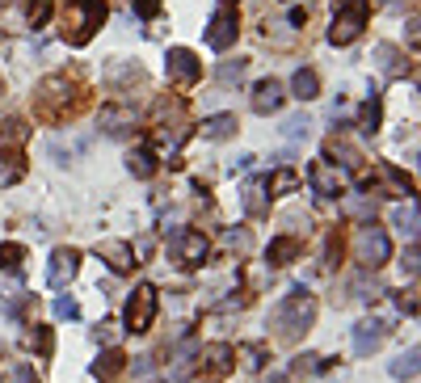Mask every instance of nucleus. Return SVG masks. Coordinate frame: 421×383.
I'll use <instances>...</instances> for the list:
<instances>
[{
	"label": "nucleus",
	"instance_id": "f257e3e1",
	"mask_svg": "<svg viewBox=\"0 0 421 383\" xmlns=\"http://www.w3.org/2000/svg\"><path fill=\"white\" fill-rule=\"evenodd\" d=\"M101 21H105V0H67L63 4V38L72 46H84Z\"/></svg>",
	"mask_w": 421,
	"mask_h": 383
},
{
	"label": "nucleus",
	"instance_id": "f03ea898",
	"mask_svg": "<svg viewBox=\"0 0 421 383\" xmlns=\"http://www.w3.org/2000/svg\"><path fill=\"white\" fill-rule=\"evenodd\" d=\"M312 316H316L312 295H308V291H295V295H287V299L274 308V329H278L283 337H299V333L312 325Z\"/></svg>",
	"mask_w": 421,
	"mask_h": 383
},
{
	"label": "nucleus",
	"instance_id": "7ed1b4c3",
	"mask_svg": "<svg viewBox=\"0 0 421 383\" xmlns=\"http://www.w3.org/2000/svg\"><path fill=\"white\" fill-rule=\"evenodd\" d=\"M367 25V0H342L337 17H333V30H329V42L337 46H350Z\"/></svg>",
	"mask_w": 421,
	"mask_h": 383
},
{
	"label": "nucleus",
	"instance_id": "20e7f679",
	"mask_svg": "<svg viewBox=\"0 0 421 383\" xmlns=\"http://www.w3.org/2000/svg\"><path fill=\"white\" fill-rule=\"evenodd\" d=\"M122 320H127L131 333H148L152 320H156V287H148V283L135 287L131 299H127V308H122Z\"/></svg>",
	"mask_w": 421,
	"mask_h": 383
},
{
	"label": "nucleus",
	"instance_id": "39448f33",
	"mask_svg": "<svg viewBox=\"0 0 421 383\" xmlns=\"http://www.w3.org/2000/svg\"><path fill=\"white\" fill-rule=\"evenodd\" d=\"M358 261L367 266V270H380L388 257H392V240H388V232L384 228H375V223H367L363 232H358Z\"/></svg>",
	"mask_w": 421,
	"mask_h": 383
},
{
	"label": "nucleus",
	"instance_id": "423d86ee",
	"mask_svg": "<svg viewBox=\"0 0 421 383\" xmlns=\"http://www.w3.org/2000/svg\"><path fill=\"white\" fill-rule=\"evenodd\" d=\"M164 72H169V80H173V84H194V80L202 76V63H198V55H194V51L173 46V51L164 55Z\"/></svg>",
	"mask_w": 421,
	"mask_h": 383
},
{
	"label": "nucleus",
	"instance_id": "0eeeda50",
	"mask_svg": "<svg viewBox=\"0 0 421 383\" xmlns=\"http://www.w3.org/2000/svg\"><path fill=\"white\" fill-rule=\"evenodd\" d=\"M207 253H211V245H207V236H202V232H190V228H186V232H177V236H173V257H177L186 270L202 266V261H207Z\"/></svg>",
	"mask_w": 421,
	"mask_h": 383
},
{
	"label": "nucleus",
	"instance_id": "6e6552de",
	"mask_svg": "<svg viewBox=\"0 0 421 383\" xmlns=\"http://www.w3.org/2000/svg\"><path fill=\"white\" fill-rule=\"evenodd\" d=\"M236 13L232 8H219L215 17H211V25H207V46L211 51H228L232 42H236Z\"/></svg>",
	"mask_w": 421,
	"mask_h": 383
},
{
	"label": "nucleus",
	"instance_id": "1a4fd4ad",
	"mask_svg": "<svg viewBox=\"0 0 421 383\" xmlns=\"http://www.w3.org/2000/svg\"><path fill=\"white\" fill-rule=\"evenodd\" d=\"M76 266H80V253L76 249H55L51 253V266H46V283L51 287H67L76 278Z\"/></svg>",
	"mask_w": 421,
	"mask_h": 383
},
{
	"label": "nucleus",
	"instance_id": "9d476101",
	"mask_svg": "<svg viewBox=\"0 0 421 383\" xmlns=\"http://www.w3.org/2000/svg\"><path fill=\"white\" fill-rule=\"evenodd\" d=\"M384 337H388V329H384V320H363V325L354 329V354H358V358H367V354H375V350L384 346Z\"/></svg>",
	"mask_w": 421,
	"mask_h": 383
},
{
	"label": "nucleus",
	"instance_id": "9b49d317",
	"mask_svg": "<svg viewBox=\"0 0 421 383\" xmlns=\"http://www.w3.org/2000/svg\"><path fill=\"white\" fill-rule=\"evenodd\" d=\"M283 97H287V89H283L278 80H261V84L253 89V110H257V114H278V110H283Z\"/></svg>",
	"mask_w": 421,
	"mask_h": 383
},
{
	"label": "nucleus",
	"instance_id": "f8f14e48",
	"mask_svg": "<svg viewBox=\"0 0 421 383\" xmlns=\"http://www.w3.org/2000/svg\"><path fill=\"white\" fill-rule=\"evenodd\" d=\"M97 253L110 261V270H114V274H127V270L135 266V249H131L127 240H101V245H97Z\"/></svg>",
	"mask_w": 421,
	"mask_h": 383
},
{
	"label": "nucleus",
	"instance_id": "ddd939ff",
	"mask_svg": "<svg viewBox=\"0 0 421 383\" xmlns=\"http://www.w3.org/2000/svg\"><path fill=\"white\" fill-rule=\"evenodd\" d=\"M101 131H110V135H122V131H131L135 126V110L131 105H101Z\"/></svg>",
	"mask_w": 421,
	"mask_h": 383
},
{
	"label": "nucleus",
	"instance_id": "4468645a",
	"mask_svg": "<svg viewBox=\"0 0 421 383\" xmlns=\"http://www.w3.org/2000/svg\"><path fill=\"white\" fill-rule=\"evenodd\" d=\"M232 358H236V350H232V346H224V342H215V346H207V350H202V367H207L211 375L232 371Z\"/></svg>",
	"mask_w": 421,
	"mask_h": 383
},
{
	"label": "nucleus",
	"instance_id": "2eb2a0df",
	"mask_svg": "<svg viewBox=\"0 0 421 383\" xmlns=\"http://www.w3.org/2000/svg\"><path fill=\"white\" fill-rule=\"evenodd\" d=\"M375 67H380L384 76H401V72H405V55H401V46L380 42V46H375Z\"/></svg>",
	"mask_w": 421,
	"mask_h": 383
},
{
	"label": "nucleus",
	"instance_id": "dca6fc26",
	"mask_svg": "<svg viewBox=\"0 0 421 383\" xmlns=\"http://www.w3.org/2000/svg\"><path fill=\"white\" fill-rule=\"evenodd\" d=\"M291 97H299V101L320 97V76H316L312 67H299V72H295V80H291Z\"/></svg>",
	"mask_w": 421,
	"mask_h": 383
},
{
	"label": "nucleus",
	"instance_id": "f3484780",
	"mask_svg": "<svg viewBox=\"0 0 421 383\" xmlns=\"http://www.w3.org/2000/svg\"><path fill=\"white\" fill-rule=\"evenodd\" d=\"M202 135H207V139H228V135H236V114H211V118H202Z\"/></svg>",
	"mask_w": 421,
	"mask_h": 383
},
{
	"label": "nucleus",
	"instance_id": "a211bd4d",
	"mask_svg": "<svg viewBox=\"0 0 421 383\" xmlns=\"http://www.w3.org/2000/svg\"><path fill=\"white\" fill-rule=\"evenodd\" d=\"M329 156H333L342 169H358V164H363V152H358L350 139H329Z\"/></svg>",
	"mask_w": 421,
	"mask_h": 383
},
{
	"label": "nucleus",
	"instance_id": "6ab92c4d",
	"mask_svg": "<svg viewBox=\"0 0 421 383\" xmlns=\"http://www.w3.org/2000/svg\"><path fill=\"white\" fill-rule=\"evenodd\" d=\"M308 177H312V186H316V194H337V186H342V177L325 164V160H316L312 169H308Z\"/></svg>",
	"mask_w": 421,
	"mask_h": 383
},
{
	"label": "nucleus",
	"instance_id": "aec40b11",
	"mask_svg": "<svg viewBox=\"0 0 421 383\" xmlns=\"http://www.w3.org/2000/svg\"><path fill=\"white\" fill-rule=\"evenodd\" d=\"M266 257H270V266H291V261L299 257V240H295V236H278Z\"/></svg>",
	"mask_w": 421,
	"mask_h": 383
},
{
	"label": "nucleus",
	"instance_id": "412c9836",
	"mask_svg": "<svg viewBox=\"0 0 421 383\" xmlns=\"http://www.w3.org/2000/svg\"><path fill=\"white\" fill-rule=\"evenodd\" d=\"M21 173H25V156H21V152H4V156H0V186L21 181Z\"/></svg>",
	"mask_w": 421,
	"mask_h": 383
},
{
	"label": "nucleus",
	"instance_id": "4be33fe9",
	"mask_svg": "<svg viewBox=\"0 0 421 383\" xmlns=\"http://www.w3.org/2000/svg\"><path fill=\"white\" fill-rule=\"evenodd\" d=\"M122 367H127V358H122V354H118V350H110V354H101V358H97V363H93V375H97V379H114V375H122Z\"/></svg>",
	"mask_w": 421,
	"mask_h": 383
},
{
	"label": "nucleus",
	"instance_id": "5701e85b",
	"mask_svg": "<svg viewBox=\"0 0 421 383\" xmlns=\"http://www.w3.org/2000/svg\"><path fill=\"white\" fill-rule=\"evenodd\" d=\"M127 169H131L135 177H152V173H156V156H152L148 148H135V152L127 156Z\"/></svg>",
	"mask_w": 421,
	"mask_h": 383
},
{
	"label": "nucleus",
	"instance_id": "b1692460",
	"mask_svg": "<svg viewBox=\"0 0 421 383\" xmlns=\"http://www.w3.org/2000/svg\"><path fill=\"white\" fill-rule=\"evenodd\" d=\"M308 131H312V118H308V114H295V118L283 122V135H287V139H308Z\"/></svg>",
	"mask_w": 421,
	"mask_h": 383
},
{
	"label": "nucleus",
	"instance_id": "393cba45",
	"mask_svg": "<svg viewBox=\"0 0 421 383\" xmlns=\"http://www.w3.org/2000/svg\"><path fill=\"white\" fill-rule=\"evenodd\" d=\"M299 186V173L295 169H278L274 177H270V194H287V190H295Z\"/></svg>",
	"mask_w": 421,
	"mask_h": 383
},
{
	"label": "nucleus",
	"instance_id": "a878e982",
	"mask_svg": "<svg viewBox=\"0 0 421 383\" xmlns=\"http://www.w3.org/2000/svg\"><path fill=\"white\" fill-rule=\"evenodd\" d=\"M392 375H396V379H413V375H417V350L401 354V358L392 363Z\"/></svg>",
	"mask_w": 421,
	"mask_h": 383
},
{
	"label": "nucleus",
	"instance_id": "bb28decb",
	"mask_svg": "<svg viewBox=\"0 0 421 383\" xmlns=\"http://www.w3.org/2000/svg\"><path fill=\"white\" fill-rule=\"evenodd\" d=\"M245 211H249V215H266V190H261V186H249V194H245Z\"/></svg>",
	"mask_w": 421,
	"mask_h": 383
},
{
	"label": "nucleus",
	"instance_id": "cd10ccee",
	"mask_svg": "<svg viewBox=\"0 0 421 383\" xmlns=\"http://www.w3.org/2000/svg\"><path fill=\"white\" fill-rule=\"evenodd\" d=\"M396 228H401V232H409V236H417V207H413V202L396 211Z\"/></svg>",
	"mask_w": 421,
	"mask_h": 383
},
{
	"label": "nucleus",
	"instance_id": "c85d7f7f",
	"mask_svg": "<svg viewBox=\"0 0 421 383\" xmlns=\"http://www.w3.org/2000/svg\"><path fill=\"white\" fill-rule=\"evenodd\" d=\"M291 371H295V375H316V371H325V358H316V354H299Z\"/></svg>",
	"mask_w": 421,
	"mask_h": 383
},
{
	"label": "nucleus",
	"instance_id": "c756f323",
	"mask_svg": "<svg viewBox=\"0 0 421 383\" xmlns=\"http://www.w3.org/2000/svg\"><path fill=\"white\" fill-rule=\"evenodd\" d=\"M245 76V59H228V63H219V80L224 84H232V80H240Z\"/></svg>",
	"mask_w": 421,
	"mask_h": 383
},
{
	"label": "nucleus",
	"instance_id": "7c9ffc66",
	"mask_svg": "<svg viewBox=\"0 0 421 383\" xmlns=\"http://www.w3.org/2000/svg\"><path fill=\"white\" fill-rule=\"evenodd\" d=\"M0 139H4V143H21V139H25V122H21V118H8L4 131H0Z\"/></svg>",
	"mask_w": 421,
	"mask_h": 383
},
{
	"label": "nucleus",
	"instance_id": "2f4dec72",
	"mask_svg": "<svg viewBox=\"0 0 421 383\" xmlns=\"http://www.w3.org/2000/svg\"><path fill=\"white\" fill-rule=\"evenodd\" d=\"M363 126H367V131L380 126V97H371V101L363 105Z\"/></svg>",
	"mask_w": 421,
	"mask_h": 383
},
{
	"label": "nucleus",
	"instance_id": "473e14b6",
	"mask_svg": "<svg viewBox=\"0 0 421 383\" xmlns=\"http://www.w3.org/2000/svg\"><path fill=\"white\" fill-rule=\"evenodd\" d=\"M346 215H358V219H367V223H371V207H367L358 194H350V198H346Z\"/></svg>",
	"mask_w": 421,
	"mask_h": 383
},
{
	"label": "nucleus",
	"instance_id": "72a5a7b5",
	"mask_svg": "<svg viewBox=\"0 0 421 383\" xmlns=\"http://www.w3.org/2000/svg\"><path fill=\"white\" fill-rule=\"evenodd\" d=\"M46 17H51V4H46V0H34V4H30V25L38 30Z\"/></svg>",
	"mask_w": 421,
	"mask_h": 383
},
{
	"label": "nucleus",
	"instance_id": "f704fd0d",
	"mask_svg": "<svg viewBox=\"0 0 421 383\" xmlns=\"http://www.w3.org/2000/svg\"><path fill=\"white\" fill-rule=\"evenodd\" d=\"M21 257H25V249H21V245H4V249H0V266H8V270H13Z\"/></svg>",
	"mask_w": 421,
	"mask_h": 383
},
{
	"label": "nucleus",
	"instance_id": "c9c22d12",
	"mask_svg": "<svg viewBox=\"0 0 421 383\" xmlns=\"http://www.w3.org/2000/svg\"><path fill=\"white\" fill-rule=\"evenodd\" d=\"M4 383H34V371H30V367H8V371H4Z\"/></svg>",
	"mask_w": 421,
	"mask_h": 383
},
{
	"label": "nucleus",
	"instance_id": "e433bc0d",
	"mask_svg": "<svg viewBox=\"0 0 421 383\" xmlns=\"http://www.w3.org/2000/svg\"><path fill=\"white\" fill-rule=\"evenodd\" d=\"M118 333H122V329H118L114 320H101V325H97V342H118Z\"/></svg>",
	"mask_w": 421,
	"mask_h": 383
},
{
	"label": "nucleus",
	"instance_id": "4c0bfd02",
	"mask_svg": "<svg viewBox=\"0 0 421 383\" xmlns=\"http://www.w3.org/2000/svg\"><path fill=\"white\" fill-rule=\"evenodd\" d=\"M55 316H63V320H76V304H72V299H55Z\"/></svg>",
	"mask_w": 421,
	"mask_h": 383
},
{
	"label": "nucleus",
	"instance_id": "58836bf2",
	"mask_svg": "<svg viewBox=\"0 0 421 383\" xmlns=\"http://www.w3.org/2000/svg\"><path fill=\"white\" fill-rule=\"evenodd\" d=\"M135 13H139V17H156V13H160V0H135Z\"/></svg>",
	"mask_w": 421,
	"mask_h": 383
},
{
	"label": "nucleus",
	"instance_id": "ea45409f",
	"mask_svg": "<svg viewBox=\"0 0 421 383\" xmlns=\"http://www.w3.org/2000/svg\"><path fill=\"white\" fill-rule=\"evenodd\" d=\"M228 249H249V232H228Z\"/></svg>",
	"mask_w": 421,
	"mask_h": 383
},
{
	"label": "nucleus",
	"instance_id": "a19ab883",
	"mask_svg": "<svg viewBox=\"0 0 421 383\" xmlns=\"http://www.w3.org/2000/svg\"><path fill=\"white\" fill-rule=\"evenodd\" d=\"M240 354L249 358V367H261V358H266V350H261V346H245Z\"/></svg>",
	"mask_w": 421,
	"mask_h": 383
},
{
	"label": "nucleus",
	"instance_id": "79ce46f5",
	"mask_svg": "<svg viewBox=\"0 0 421 383\" xmlns=\"http://www.w3.org/2000/svg\"><path fill=\"white\" fill-rule=\"evenodd\" d=\"M30 342H34V346H38L42 354H51V333H46V329H38V333H34Z\"/></svg>",
	"mask_w": 421,
	"mask_h": 383
},
{
	"label": "nucleus",
	"instance_id": "37998d69",
	"mask_svg": "<svg viewBox=\"0 0 421 383\" xmlns=\"http://www.w3.org/2000/svg\"><path fill=\"white\" fill-rule=\"evenodd\" d=\"M405 270H409V274H417V249H409V253H405Z\"/></svg>",
	"mask_w": 421,
	"mask_h": 383
},
{
	"label": "nucleus",
	"instance_id": "c03bdc74",
	"mask_svg": "<svg viewBox=\"0 0 421 383\" xmlns=\"http://www.w3.org/2000/svg\"><path fill=\"white\" fill-rule=\"evenodd\" d=\"M266 383H291V379H287V375H274V379H266Z\"/></svg>",
	"mask_w": 421,
	"mask_h": 383
}]
</instances>
